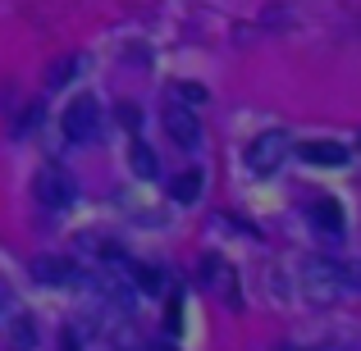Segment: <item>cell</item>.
Returning a JSON list of instances; mask_svg holds the SVG:
<instances>
[{"mask_svg": "<svg viewBox=\"0 0 361 351\" xmlns=\"http://www.w3.org/2000/svg\"><path fill=\"white\" fill-rule=\"evenodd\" d=\"M283 155H288V132L270 128V132H261V137L247 146V169H256V174H274V169L283 165Z\"/></svg>", "mask_w": 361, "mask_h": 351, "instance_id": "6da1fadb", "label": "cell"}, {"mask_svg": "<svg viewBox=\"0 0 361 351\" xmlns=\"http://www.w3.org/2000/svg\"><path fill=\"white\" fill-rule=\"evenodd\" d=\"M97 128H101L97 96H73L69 106H64V137H69V141H92Z\"/></svg>", "mask_w": 361, "mask_h": 351, "instance_id": "7a4b0ae2", "label": "cell"}, {"mask_svg": "<svg viewBox=\"0 0 361 351\" xmlns=\"http://www.w3.org/2000/svg\"><path fill=\"white\" fill-rule=\"evenodd\" d=\"M32 192H37V201H42L46 210H64V205L73 201V183L64 178V169H55V165L37 169V183H32Z\"/></svg>", "mask_w": 361, "mask_h": 351, "instance_id": "3957f363", "label": "cell"}, {"mask_svg": "<svg viewBox=\"0 0 361 351\" xmlns=\"http://www.w3.org/2000/svg\"><path fill=\"white\" fill-rule=\"evenodd\" d=\"M165 132L178 141V146L192 151L197 141H202V123H197L192 106H183V101H169V106H165Z\"/></svg>", "mask_w": 361, "mask_h": 351, "instance_id": "277c9868", "label": "cell"}, {"mask_svg": "<svg viewBox=\"0 0 361 351\" xmlns=\"http://www.w3.org/2000/svg\"><path fill=\"white\" fill-rule=\"evenodd\" d=\"M202 283L215 288L229 306H238V283H233V269H229L224 255H206V260H202Z\"/></svg>", "mask_w": 361, "mask_h": 351, "instance_id": "5b68a950", "label": "cell"}, {"mask_svg": "<svg viewBox=\"0 0 361 351\" xmlns=\"http://www.w3.org/2000/svg\"><path fill=\"white\" fill-rule=\"evenodd\" d=\"M32 274L42 283H51V288H69V283H78V264L64 260V255H37Z\"/></svg>", "mask_w": 361, "mask_h": 351, "instance_id": "8992f818", "label": "cell"}, {"mask_svg": "<svg viewBox=\"0 0 361 351\" xmlns=\"http://www.w3.org/2000/svg\"><path fill=\"white\" fill-rule=\"evenodd\" d=\"M298 155L307 160V165H329V169L348 165V146H338V141H302Z\"/></svg>", "mask_w": 361, "mask_h": 351, "instance_id": "52a82bcc", "label": "cell"}, {"mask_svg": "<svg viewBox=\"0 0 361 351\" xmlns=\"http://www.w3.org/2000/svg\"><path fill=\"white\" fill-rule=\"evenodd\" d=\"M311 224L325 229V233H343V210H338L334 196H316L311 201Z\"/></svg>", "mask_w": 361, "mask_h": 351, "instance_id": "ba28073f", "label": "cell"}, {"mask_svg": "<svg viewBox=\"0 0 361 351\" xmlns=\"http://www.w3.org/2000/svg\"><path fill=\"white\" fill-rule=\"evenodd\" d=\"M169 196H174L178 205H192L197 196H202V169H183V174L169 183Z\"/></svg>", "mask_w": 361, "mask_h": 351, "instance_id": "9c48e42d", "label": "cell"}, {"mask_svg": "<svg viewBox=\"0 0 361 351\" xmlns=\"http://www.w3.org/2000/svg\"><path fill=\"white\" fill-rule=\"evenodd\" d=\"M128 165H133V174H137V178H156V151H151L147 141H133Z\"/></svg>", "mask_w": 361, "mask_h": 351, "instance_id": "30bf717a", "label": "cell"}, {"mask_svg": "<svg viewBox=\"0 0 361 351\" xmlns=\"http://www.w3.org/2000/svg\"><path fill=\"white\" fill-rule=\"evenodd\" d=\"M73 73H78V60H73V55H60V60L51 64V69H46V87H64V82H73Z\"/></svg>", "mask_w": 361, "mask_h": 351, "instance_id": "8fae6325", "label": "cell"}, {"mask_svg": "<svg viewBox=\"0 0 361 351\" xmlns=\"http://www.w3.org/2000/svg\"><path fill=\"white\" fill-rule=\"evenodd\" d=\"M9 343H14V351H32L37 347V324L32 319H14V324H9Z\"/></svg>", "mask_w": 361, "mask_h": 351, "instance_id": "7c38bea8", "label": "cell"}, {"mask_svg": "<svg viewBox=\"0 0 361 351\" xmlns=\"http://www.w3.org/2000/svg\"><path fill=\"white\" fill-rule=\"evenodd\" d=\"M178 96H183V106H206V101H211L202 82H178Z\"/></svg>", "mask_w": 361, "mask_h": 351, "instance_id": "4fadbf2b", "label": "cell"}, {"mask_svg": "<svg viewBox=\"0 0 361 351\" xmlns=\"http://www.w3.org/2000/svg\"><path fill=\"white\" fill-rule=\"evenodd\" d=\"M133 274H137V283H142V288H147V292H156V288H160V274L151 269V264H137V269H133Z\"/></svg>", "mask_w": 361, "mask_h": 351, "instance_id": "5bb4252c", "label": "cell"}, {"mask_svg": "<svg viewBox=\"0 0 361 351\" xmlns=\"http://www.w3.org/2000/svg\"><path fill=\"white\" fill-rule=\"evenodd\" d=\"M119 123H123V128H137V123H142V115H137L133 106H119Z\"/></svg>", "mask_w": 361, "mask_h": 351, "instance_id": "9a60e30c", "label": "cell"}, {"mask_svg": "<svg viewBox=\"0 0 361 351\" xmlns=\"http://www.w3.org/2000/svg\"><path fill=\"white\" fill-rule=\"evenodd\" d=\"M165 324H169V328H178V297L169 301V310H165Z\"/></svg>", "mask_w": 361, "mask_h": 351, "instance_id": "2e32d148", "label": "cell"}, {"mask_svg": "<svg viewBox=\"0 0 361 351\" xmlns=\"http://www.w3.org/2000/svg\"><path fill=\"white\" fill-rule=\"evenodd\" d=\"M147 351H174V347H169V343H151Z\"/></svg>", "mask_w": 361, "mask_h": 351, "instance_id": "e0dca14e", "label": "cell"}]
</instances>
